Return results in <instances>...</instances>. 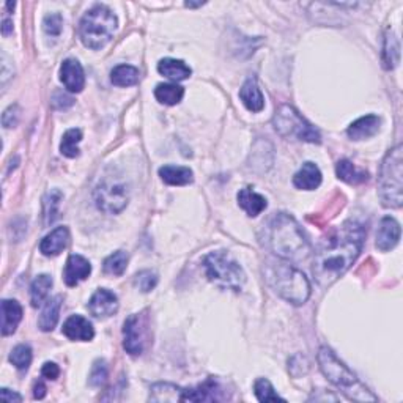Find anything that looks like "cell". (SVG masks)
I'll use <instances>...</instances> for the list:
<instances>
[{
	"label": "cell",
	"instance_id": "obj_1",
	"mask_svg": "<svg viewBox=\"0 0 403 403\" xmlns=\"http://www.w3.org/2000/svg\"><path fill=\"white\" fill-rule=\"evenodd\" d=\"M364 238V227L355 221H348L315 254L312 273L320 287H329L355 263Z\"/></svg>",
	"mask_w": 403,
	"mask_h": 403
},
{
	"label": "cell",
	"instance_id": "obj_2",
	"mask_svg": "<svg viewBox=\"0 0 403 403\" xmlns=\"http://www.w3.org/2000/svg\"><path fill=\"white\" fill-rule=\"evenodd\" d=\"M265 241L277 257L287 261H299L310 255V244L296 219L287 213L271 217L265 228Z\"/></svg>",
	"mask_w": 403,
	"mask_h": 403
},
{
	"label": "cell",
	"instance_id": "obj_3",
	"mask_svg": "<svg viewBox=\"0 0 403 403\" xmlns=\"http://www.w3.org/2000/svg\"><path fill=\"white\" fill-rule=\"evenodd\" d=\"M263 273L270 287L287 303L301 306L309 299L312 288H310L307 277L287 260H270L265 265Z\"/></svg>",
	"mask_w": 403,
	"mask_h": 403
},
{
	"label": "cell",
	"instance_id": "obj_4",
	"mask_svg": "<svg viewBox=\"0 0 403 403\" xmlns=\"http://www.w3.org/2000/svg\"><path fill=\"white\" fill-rule=\"evenodd\" d=\"M318 364L321 373L328 378L332 384L337 386L348 399L358 402H377V395H373L355 373L348 369L336 353L328 347H321L318 351Z\"/></svg>",
	"mask_w": 403,
	"mask_h": 403
},
{
	"label": "cell",
	"instance_id": "obj_5",
	"mask_svg": "<svg viewBox=\"0 0 403 403\" xmlns=\"http://www.w3.org/2000/svg\"><path fill=\"white\" fill-rule=\"evenodd\" d=\"M117 24V16L112 13L111 8H107L106 5H95L80 19V41L84 43L85 47L95 49V51L105 47L113 36Z\"/></svg>",
	"mask_w": 403,
	"mask_h": 403
},
{
	"label": "cell",
	"instance_id": "obj_6",
	"mask_svg": "<svg viewBox=\"0 0 403 403\" xmlns=\"http://www.w3.org/2000/svg\"><path fill=\"white\" fill-rule=\"evenodd\" d=\"M403 146L399 144L388 151L380 168V197L386 208H400L403 195Z\"/></svg>",
	"mask_w": 403,
	"mask_h": 403
},
{
	"label": "cell",
	"instance_id": "obj_7",
	"mask_svg": "<svg viewBox=\"0 0 403 403\" xmlns=\"http://www.w3.org/2000/svg\"><path fill=\"white\" fill-rule=\"evenodd\" d=\"M204 268L206 277L217 287L227 288V290H241L246 274L239 266L237 260H233L226 250H216L205 255Z\"/></svg>",
	"mask_w": 403,
	"mask_h": 403
},
{
	"label": "cell",
	"instance_id": "obj_8",
	"mask_svg": "<svg viewBox=\"0 0 403 403\" xmlns=\"http://www.w3.org/2000/svg\"><path fill=\"white\" fill-rule=\"evenodd\" d=\"M274 129L282 138L296 139L301 142L320 144L321 135L312 124H310L295 107L284 105L277 109L273 118Z\"/></svg>",
	"mask_w": 403,
	"mask_h": 403
},
{
	"label": "cell",
	"instance_id": "obj_9",
	"mask_svg": "<svg viewBox=\"0 0 403 403\" xmlns=\"http://www.w3.org/2000/svg\"><path fill=\"white\" fill-rule=\"evenodd\" d=\"M129 193L127 184L112 177H107L98 183L95 189L96 206L107 215H118L127 208Z\"/></svg>",
	"mask_w": 403,
	"mask_h": 403
},
{
	"label": "cell",
	"instance_id": "obj_10",
	"mask_svg": "<svg viewBox=\"0 0 403 403\" xmlns=\"http://www.w3.org/2000/svg\"><path fill=\"white\" fill-rule=\"evenodd\" d=\"M146 342L145 321L140 315L134 314L127 318L123 325V347L131 356L142 355Z\"/></svg>",
	"mask_w": 403,
	"mask_h": 403
},
{
	"label": "cell",
	"instance_id": "obj_11",
	"mask_svg": "<svg viewBox=\"0 0 403 403\" xmlns=\"http://www.w3.org/2000/svg\"><path fill=\"white\" fill-rule=\"evenodd\" d=\"M90 314L96 318H109L117 314L118 310V298L113 292L107 288H100L94 293V296L89 301Z\"/></svg>",
	"mask_w": 403,
	"mask_h": 403
},
{
	"label": "cell",
	"instance_id": "obj_12",
	"mask_svg": "<svg viewBox=\"0 0 403 403\" xmlns=\"http://www.w3.org/2000/svg\"><path fill=\"white\" fill-rule=\"evenodd\" d=\"M60 80L72 94H79L85 87L84 68L76 58H67L60 67Z\"/></svg>",
	"mask_w": 403,
	"mask_h": 403
},
{
	"label": "cell",
	"instance_id": "obj_13",
	"mask_svg": "<svg viewBox=\"0 0 403 403\" xmlns=\"http://www.w3.org/2000/svg\"><path fill=\"white\" fill-rule=\"evenodd\" d=\"M90 273H91V265L89 260L78 254L69 255L67 260V265H65V271H63L65 284H67L68 287H76L80 281H85L87 277L90 276Z\"/></svg>",
	"mask_w": 403,
	"mask_h": 403
},
{
	"label": "cell",
	"instance_id": "obj_14",
	"mask_svg": "<svg viewBox=\"0 0 403 403\" xmlns=\"http://www.w3.org/2000/svg\"><path fill=\"white\" fill-rule=\"evenodd\" d=\"M400 241V224L394 217L386 216L381 219L377 230V248L383 252L394 249Z\"/></svg>",
	"mask_w": 403,
	"mask_h": 403
},
{
	"label": "cell",
	"instance_id": "obj_15",
	"mask_svg": "<svg viewBox=\"0 0 403 403\" xmlns=\"http://www.w3.org/2000/svg\"><path fill=\"white\" fill-rule=\"evenodd\" d=\"M62 332L69 340L80 342H89L95 336L94 325L87 318H84L83 315H72V317L67 318V321L63 323Z\"/></svg>",
	"mask_w": 403,
	"mask_h": 403
},
{
	"label": "cell",
	"instance_id": "obj_16",
	"mask_svg": "<svg viewBox=\"0 0 403 403\" xmlns=\"http://www.w3.org/2000/svg\"><path fill=\"white\" fill-rule=\"evenodd\" d=\"M69 243V230L68 227H57L51 233L43 238L40 244V250L46 257H56L63 249H67Z\"/></svg>",
	"mask_w": 403,
	"mask_h": 403
},
{
	"label": "cell",
	"instance_id": "obj_17",
	"mask_svg": "<svg viewBox=\"0 0 403 403\" xmlns=\"http://www.w3.org/2000/svg\"><path fill=\"white\" fill-rule=\"evenodd\" d=\"M221 386L215 378H208L197 388L183 391V402H216L221 400Z\"/></svg>",
	"mask_w": 403,
	"mask_h": 403
},
{
	"label": "cell",
	"instance_id": "obj_18",
	"mask_svg": "<svg viewBox=\"0 0 403 403\" xmlns=\"http://www.w3.org/2000/svg\"><path fill=\"white\" fill-rule=\"evenodd\" d=\"M380 124H381V118L370 113V116L361 117V118H358L356 122H353L350 124V128H348L347 134H348V138L353 139V140L369 139L378 133Z\"/></svg>",
	"mask_w": 403,
	"mask_h": 403
},
{
	"label": "cell",
	"instance_id": "obj_19",
	"mask_svg": "<svg viewBox=\"0 0 403 403\" xmlns=\"http://www.w3.org/2000/svg\"><path fill=\"white\" fill-rule=\"evenodd\" d=\"M293 184L298 189L314 190L321 184V172L317 164L314 162H304L303 167L293 177Z\"/></svg>",
	"mask_w": 403,
	"mask_h": 403
},
{
	"label": "cell",
	"instance_id": "obj_20",
	"mask_svg": "<svg viewBox=\"0 0 403 403\" xmlns=\"http://www.w3.org/2000/svg\"><path fill=\"white\" fill-rule=\"evenodd\" d=\"M23 320V307L16 299H3L2 301V334L10 336L18 328Z\"/></svg>",
	"mask_w": 403,
	"mask_h": 403
},
{
	"label": "cell",
	"instance_id": "obj_21",
	"mask_svg": "<svg viewBox=\"0 0 403 403\" xmlns=\"http://www.w3.org/2000/svg\"><path fill=\"white\" fill-rule=\"evenodd\" d=\"M239 100L250 112H260L265 107V98L255 79H248L239 90Z\"/></svg>",
	"mask_w": 403,
	"mask_h": 403
},
{
	"label": "cell",
	"instance_id": "obj_22",
	"mask_svg": "<svg viewBox=\"0 0 403 403\" xmlns=\"http://www.w3.org/2000/svg\"><path fill=\"white\" fill-rule=\"evenodd\" d=\"M238 205L241 206L244 211H246L248 216L255 217V216H259L261 211L266 210L268 202H266L263 195L255 193L254 189L244 188L238 193Z\"/></svg>",
	"mask_w": 403,
	"mask_h": 403
},
{
	"label": "cell",
	"instance_id": "obj_23",
	"mask_svg": "<svg viewBox=\"0 0 403 403\" xmlns=\"http://www.w3.org/2000/svg\"><path fill=\"white\" fill-rule=\"evenodd\" d=\"M160 177L166 184L171 186H186L194 182V173L189 167L182 166H164L160 168Z\"/></svg>",
	"mask_w": 403,
	"mask_h": 403
},
{
	"label": "cell",
	"instance_id": "obj_24",
	"mask_svg": "<svg viewBox=\"0 0 403 403\" xmlns=\"http://www.w3.org/2000/svg\"><path fill=\"white\" fill-rule=\"evenodd\" d=\"M157 72H160V74L166 76L167 79L173 80V83H179V80L188 79L190 73H193L183 60L177 58H162L161 62L157 63Z\"/></svg>",
	"mask_w": 403,
	"mask_h": 403
},
{
	"label": "cell",
	"instance_id": "obj_25",
	"mask_svg": "<svg viewBox=\"0 0 403 403\" xmlns=\"http://www.w3.org/2000/svg\"><path fill=\"white\" fill-rule=\"evenodd\" d=\"M183 391L184 389L178 388V386L172 383H156L150 389V400L160 403L183 402Z\"/></svg>",
	"mask_w": 403,
	"mask_h": 403
},
{
	"label": "cell",
	"instance_id": "obj_26",
	"mask_svg": "<svg viewBox=\"0 0 403 403\" xmlns=\"http://www.w3.org/2000/svg\"><path fill=\"white\" fill-rule=\"evenodd\" d=\"M60 307H62V296H54L46 303V306L40 315V320H38V326H40L41 331L49 332L56 328L60 315Z\"/></svg>",
	"mask_w": 403,
	"mask_h": 403
},
{
	"label": "cell",
	"instance_id": "obj_27",
	"mask_svg": "<svg viewBox=\"0 0 403 403\" xmlns=\"http://www.w3.org/2000/svg\"><path fill=\"white\" fill-rule=\"evenodd\" d=\"M336 173L342 182L350 183V184H359L369 179V173L366 171H359L355 167L351 161L342 160L336 164Z\"/></svg>",
	"mask_w": 403,
	"mask_h": 403
},
{
	"label": "cell",
	"instance_id": "obj_28",
	"mask_svg": "<svg viewBox=\"0 0 403 403\" xmlns=\"http://www.w3.org/2000/svg\"><path fill=\"white\" fill-rule=\"evenodd\" d=\"M155 96L161 105L175 106L184 96V89L177 84H160L155 89Z\"/></svg>",
	"mask_w": 403,
	"mask_h": 403
},
{
	"label": "cell",
	"instance_id": "obj_29",
	"mask_svg": "<svg viewBox=\"0 0 403 403\" xmlns=\"http://www.w3.org/2000/svg\"><path fill=\"white\" fill-rule=\"evenodd\" d=\"M111 80L117 87H131L139 83V69L131 65H118L111 72Z\"/></svg>",
	"mask_w": 403,
	"mask_h": 403
},
{
	"label": "cell",
	"instance_id": "obj_30",
	"mask_svg": "<svg viewBox=\"0 0 403 403\" xmlns=\"http://www.w3.org/2000/svg\"><path fill=\"white\" fill-rule=\"evenodd\" d=\"M400 60V45L394 34L388 32L383 45V67L386 69H394Z\"/></svg>",
	"mask_w": 403,
	"mask_h": 403
},
{
	"label": "cell",
	"instance_id": "obj_31",
	"mask_svg": "<svg viewBox=\"0 0 403 403\" xmlns=\"http://www.w3.org/2000/svg\"><path fill=\"white\" fill-rule=\"evenodd\" d=\"M52 287V277L49 274H41L32 282L30 287V298H32V306L38 307L41 306V303L45 301L49 290Z\"/></svg>",
	"mask_w": 403,
	"mask_h": 403
},
{
	"label": "cell",
	"instance_id": "obj_32",
	"mask_svg": "<svg viewBox=\"0 0 403 403\" xmlns=\"http://www.w3.org/2000/svg\"><path fill=\"white\" fill-rule=\"evenodd\" d=\"M83 140V131L78 128L68 129L63 134L62 144H60V153L67 157H76L79 156V146L78 144Z\"/></svg>",
	"mask_w": 403,
	"mask_h": 403
},
{
	"label": "cell",
	"instance_id": "obj_33",
	"mask_svg": "<svg viewBox=\"0 0 403 403\" xmlns=\"http://www.w3.org/2000/svg\"><path fill=\"white\" fill-rule=\"evenodd\" d=\"M128 266V254L123 250H117L105 260V273L109 276H122Z\"/></svg>",
	"mask_w": 403,
	"mask_h": 403
},
{
	"label": "cell",
	"instance_id": "obj_34",
	"mask_svg": "<svg viewBox=\"0 0 403 403\" xmlns=\"http://www.w3.org/2000/svg\"><path fill=\"white\" fill-rule=\"evenodd\" d=\"M254 392L255 395H257L259 402H277V400L285 402V399H282V397L277 394L273 388V384H271L266 378H259L257 381H255Z\"/></svg>",
	"mask_w": 403,
	"mask_h": 403
},
{
	"label": "cell",
	"instance_id": "obj_35",
	"mask_svg": "<svg viewBox=\"0 0 403 403\" xmlns=\"http://www.w3.org/2000/svg\"><path fill=\"white\" fill-rule=\"evenodd\" d=\"M10 362H12L16 369L27 370L32 362V348L29 345L14 347L12 355H10Z\"/></svg>",
	"mask_w": 403,
	"mask_h": 403
},
{
	"label": "cell",
	"instance_id": "obj_36",
	"mask_svg": "<svg viewBox=\"0 0 403 403\" xmlns=\"http://www.w3.org/2000/svg\"><path fill=\"white\" fill-rule=\"evenodd\" d=\"M62 200V193L60 190H51L45 197V217L46 224H52L57 219L58 215V205Z\"/></svg>",
	"mask_w": 403,
	"mask_h": 403
},
{
	"label": "cell",
	"instance_id": "obj_37",
	"mask_svg": "<svg viewBox=\"0 0 403 403\" xmlns=\"http://www.w3.org/2000/svg\"><path fill=\"white\" fill-rule=\"evenodd\" d=\"M156 284H157V276L156 273H153V271H149V270L140 271V273H138L134 277V285L144 293H149L153 290Z\"/></svg>",
	"mask_w": 403,
	"mask_h": 403
},
{
	"label": "cell",
	"instance_id": "obj_38",
	"mask_svg": "<svg viewBox=\"0 0 403 403\" xmlns=\"http://www.w3.org/2000/svg\"><path fill=\"white\" fill-rule=\"evenodd\" d=\"M106 380H107L106 361H102V359H98V361H95L94 367H91L89 383H90V386H94V388H100V386H102L106 383Z\"/></svg>",
	"mask_w": 403,
	"mask_h": 403
},
{
	"label": "cell",
	"instance_id": "obj_39",
	"mask_svg": "<svg viewBox=\"0 0 403 403\" xmlns=\"http://www.w3.org/2000/svg\"><path fill=\"white\" fill-rule=\"evenodd\" d=\"M62 16L58 13H52V14H47L45 21H43V29L47 35L51 36H58L60 32H62Z\"/></svg>",
	"mask_w": 403,
	"mask_h": 403
},
{
	"label": "cell",
	"instance_id": "obj_40",
	"mask_svg": "<svg viewBox=\"0 0 403 403\" xmlns=\"http://www.w3.org/2000/svg\"><path fill=\"white\" fill-rule=\"evenodd\" d=\"M19 117H21V111H19V106L18 105H13L10 106L7 111L3 112L2 116V123L5 128H13L18 124L19 122Z\"/></svg>",
	"mask_w": 403,
	"mask_h": 403
},
{
	"label": "cell",
	"instance_id": "obj_41",
	"mask_svg": "<svg viewBox=\"0 0 403 403\" xmlns=\"http://www.w3.org/2000/svg\"><path fill=\"white\" fill-rule=\"evenodd\" d=\"M73 102H74L73 98L67 96L63 94V91H57V94L54 95V98H52V105H54V107H57V109H67V107L72 106Z\"/></svg>",
	"mask_w": 403,
	"mask_h": 403
},
{
	"label": "cell",
	"instance_id": "obj_42",
	"mask_svg": "<svg viewBox=\"0 0 403 403\" xmlns=\"http://www.w3.org/2000/svg\"><path fill=\"white\" fill-rule=\"evenodd\" d=\"M41 375L47 380H57L58 375H60V369L57 364L54 362H46L45 366L41 369Z\"/></svg>",
	"mask_w": 403,
	"mask_h": 403
},
{
	"label": "cell",
	"instance_id": "obj_43",
	"mask_svg": "<svg viewBox=\"0 0 403 403\" xmlns=\"http://www.w3.org/2000/svg\"><path fill=\"white\" fill-rule=\"evenodd\" d=\"M0 397H2V400H7V402H23V397L19 394H16V392H12L7 388H3L0 391Z\"/></svg>",
	"mask_w": 403,
	"mask_h": 403
},
{
	"label": "cell",
	"instance_id": "obj_44",
	"mask_svg": "<svg viewBox=\"0 0 403 403\" xmlns=\"http://www.w3.org/2000/svg\"><path fill=\"white\" fill-rule=\"evenodd\" d=\"M45 395H46V386L40 381V383H36L35 388H34V397L38 400H41V399H45Z\"/></svg>",
	"mask_w": 403,
	"mask_h": 403
},
{
	"label": "cell",
	"instance_id": "obj_45",
	"mask_svg": "<svg viewBox=\"0 0 403 403\" xmlns=\"http://www.w3.org/2000/svg\"><path fill=\"white\" fill-rule=\"evenodd\" d=\"M13 32V23L10 19H3L2 21V35L8 36Z\"/></svg>",
	"mask_w": 403,
	"mask_h": 403
}]
</instances>
